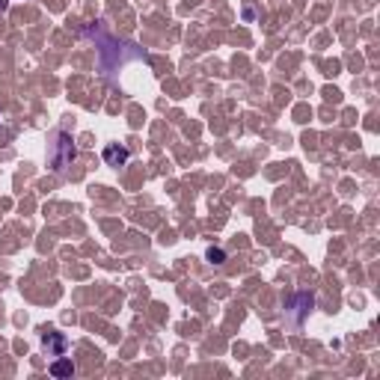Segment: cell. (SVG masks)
<instances>
[{
  "mask_svg": "<svg viewBox=\"0 0 380 380\" xmlns=\"http://www.w3.org/2000/svg\"><path fill=\"white\" fill-rule=\"evenodd\" d=\"M84 33H87V36L95 42V48H98V65H102L104 75H113L116 69H122L128 60H143V51H140L137 45H125L119 39L107 36V33L98 27V24L95 27H87Z\"/></svg>",
  "mask_w": 380,
  "mask_h": 380,
  "instance_id": "6da1fadb",
  "label": "cell"
},
{
  "mask_svg": "<svg viewBox=\"0 0 380 380\" xmlns=\"http://www.w3.org/2000/svg\"><path fill=\"white\" fill-rule=\"evenodd\" d=\"M72 161H75V146H72V137L65 134V131H60V134H57V143H54V152H51V167H54L57 173H63Z\"/></svg>",
  "mask_w": 380,
  "mask_h": 380,
  "instance_id": "7a4b0ae2",
  "label": "cell"
},
{
  "mask_svg": "<svg viewBox=\"0 0 380 380\" xmlns=\"http://www.w3.org/2000/svg\"><path fill=\"white\" fill-rule=\"evenodd\" d=\"M291 309H294V318H291V324H294V327H300V324H303V315H306V312L312 309V297H309V294H297Z\"/></svg>",
  "mask_w": 380,
  "mask_h": 380,
  "instance_id": "3957f363",
  "label": "cell"
},
{
  "mask_svg": "<svg viewBox=\"0 0 380 380\" xmlns=\"http://www.w3.org/2000/svg\"><path fill=\"white\" fill-rule=\"evenodd\" d=\"M42 344H45V351H48V357H60L63 351H65V336H60V333H48L45 339H42Z\"/></svg>",
  "mask_w": 380,
  "mask_h": 380,
  "instance_id": "277c9868",
  "label": "cell"
},
{
  "mask_svg": "<svg viewBox=\"0 0 380 380\" xmlns=\"http://www.w3.org/2000/svg\"><path fill=\"white\" fill-rule=\"evenodd\" d=\"M104 161L110 163V167H122V163L128 161V148L125 146H107L104 148Z\"/></svg>",
  "mask_w": 380,
  "mask_h": 380,
  "instance_id": "5b68a950",
  "label": "cell"
},
{
  "mask_svg": "<svg viewBox=\"0 0 380 380\" xmlns=\"http://www.w3.org/2000/svg\"><path fill=\"white\" fill-rule=\"evenodd\" d=\"M51 374H57V377H72V374H75V366H72V362H54V366H51Z\"/></svg>",
  "mask_w": 380,
  "mask_h": 380,
  "instance_id": "8992f818",
  "label": "cell"
},
{
  "mask_svg": "<svg viewBox=\"0 0 380 380\" xmlns=\"http://www.w3.org/2000/svg\"><path fill=\"white\" fill-rule=\"evenodd\" d=\"M208 259H211V261L217 259V264H220V261H223V253H220V250H211V253H208Z\"/></svg>",
  "mask_w": 380,
  "mask_h": 380,
  "instance_id": "52a82bcc",
  "label": "cell"
},
{
  "mask_svg": "<svg viewBox=\"0 0 380 380\" xmlns=\"http://www.w3.org/2000/svg\"><path fill=\"white\" fill-rule=\"evenodd\" d=\"M6 9V0H0V12H4Z\"/></svg>",
  "mask_w": 380,
  "mask_h": 380,
  "instance_id": "ba28073f",
  "label": "cell"
}]
</instances>
